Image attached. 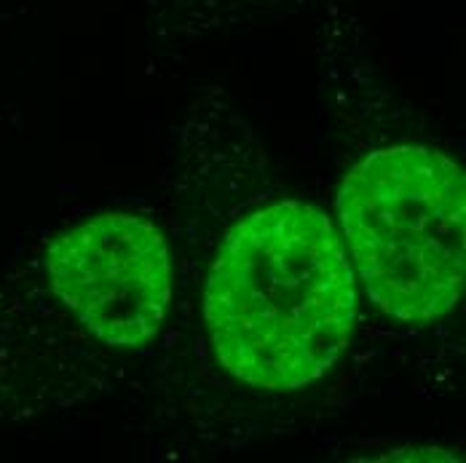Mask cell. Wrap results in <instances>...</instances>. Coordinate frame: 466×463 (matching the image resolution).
Listing matches in <instances>:
<instances>
[{
  "label": "cell",
  "instance_id": "2",
  "mask_svg": "<svg viewBox=\"0 0 466 463\" xmlns=\"http://www.w3.org/2000/svg\"><path fill=\"white\" fill-rule=\"evenodd\" d=\"M338 217L351 268L383 314L426 325L456 308L466 180L453 158L416 145L375 150L346 175Z\"/></svg>",
  "mask_w": 466,
  "mask_h": 463
},
{
  "label": "cell",
  "instance_id": "3",
  "mask_svg": "<svg viewBox=\"0 0 466 463\" xmlns=\"http://www.w3.org/2000/svg\"><path fill=\"white\" fill-rule=\"evenodd\" d=\"M48 292L107 348L156 337L172 303V257L161 231L127 212H107L62 231L46 247Z\"/></svg>",
  "mask_w": 466,
  "mask_h": 463
},
{
  "label": "cell",
  "instance_id": "1",
  "mask_svg": "<svg viewBox=\"0 0 466 463\" xmlns=\"http://www.w3.org/2000/svg\"><path fill=\"white\" fill-rule=\"evenodd\" d=\"M354 314L357 281L343 236L303 201L241 220L204 287V322L220 365L263 391L319 380L346 351Z\"/></svg>",
  "mask_w": 466,
  "mask_h": 463
},
{
  "label": "cell",
  "instance_id": "4",
  "mask_svg": "<svg viewBox=\"0 0 466 463\" xmlns=\"http://www.w3.org/2000/svg\"><path fill=\"white\" fill-rule=\"evenodd\" d=\"M292 0H147L153 44L177 48L287 8Z\"/></svg>",
  "mask_w": 466,
  "mask_h": 463
}]
</instances>
